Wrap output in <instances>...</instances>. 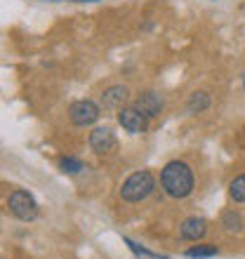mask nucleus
<instances>
[{"mask_svg":"<svg viewBox=\"0 0 245 259\" xmlns=\"http://www.w3.org/2000/svg\"><path fill=\"white\" fill-rule=\"evenodd\" d=\"M160 186L175 200H184L193 191V172L184 160H170L160 170Z\"/></svg>","mask_w":245,"mask_h":259,"instance_id":"obj_1","label":"nucleus"},{"mask_svg":"<svg viewBox=\"0 0 245 259\" xmlns=\"http://www.w3.org/2000/svg\"><path fill=\"white\" fill-rule=\"evenodd\" d=\"M156 189V177L149 170H139L132 172L120 186V198L128 203H142L153 193Z\"/></svg>","mask_w":245,"mask_h":259,"instance_id":"obj_2","label":"nucleus"},{"mask_svg":"<svg viewBox=\"0 0 245 259\" xmlns=\"http://www.w3.org/2000/svg\"><path fill=\"white\" fill-rule=\"evenodd\" d=\"M7 207H10V212H12L17 219H21V222H33V219L38 217V203H35V198L28 191H24V189H14V191L10 193Z\"/></svg>","mask_w":245,"mask_h":259,"instance_id":"obj_3","label":"nucleus"},{"mask_svg":"<svg viewBox=\"0 0 245 259\" xmlns=\"http://www.w3.org/2000/svg\"><path fill=\"white\" fill-rule=\"evenodd\" d=\"M99 116H102V109L92 99H78L68 106V118L75 127H90L99 120Z\"/></svg>","mask_w":245,"mask_h":259,"instance_id":"obj_4","label":"nucleus"},{"mask_svg":"<svg viewBox=\"0 0 245 259\" xmlns=\"http://www.w3.org/2000/svg\"><path fill=\"white\" fill-rule=\"evenodd\" d=\"M149 116H144L137 106H123L118 109V125L130 135H144L149 132Z\"/></svg>","mask_w":245,"mask_h":259,"instance_id":"obj_5","label":"nucleus"},{"mask_svg":"<svg viewBox=\"0 0 245 259\" xmlns=\"http://www.w3.org/2000/svg\"><path fill=\"white\" fill-rule=\"evenodd\" d=\"M118 146L116 135L109 127H95L90 132V149L95 151L97 156H109Z\"/></svg>","mask_w":245,"mask_h":259,"instance_id":"obj_6","label":"nucleus"},{"mask_svg":"<svg viewBox=\"0 0 245 259\" xmlns=\"http://www.w3.org/2000/svg\"><path fill=\"white\" fill-rule=\"evenodd\" d=\"M135 106L142 111L144 116L156 118V116H160V111H163V97L158 95V92H153V90H146V92H142V95L135 99Z\"/></svg>","mask_w":245,"mask_h":259,"instance_id":"obj_7","label":"nucleus"},{"mask_svg":"<svg viewBox=\"0 0 245 259\" xmlns=\"http://www.w3.org/2000/svg\"><path fill=\"white\" fill-rule=\"evenodd\" d=\"M130 99V90L125 85H111L102 92V109L111 111V109H123Z\"/></svg>","mask_w":245,"mask_h":259,"instance_id":"obj_8","label":"nucleus"},{"mask_svg":"<svg viewBox=\"0 0 245 259\" xmlns=\"http://www.w3.org/2000/svg\"><path fill=\"white\" fill-rule=\"evenodd\" d=\"M208 233V222L203 217H189L179 226V238L184 240H200Z\"/></svg>","mask_w":245,"mask_h":259,"instance_id":"obj_9","label":"nucleus"},{"mask_svg":"<svg viewBox=\"0 0 245 259\" xmlns=\"http://www.w3.org/2000/svg\"><path fill=\"white\" fill-rule=\"evenodd\" d=\"M222 226L226 233H240L243 231V219L236 210H224L222 212Z\"/></svg>","mask_w":245,"mask_h":259,"instance_id":"obj_10","label":"nucleus"},{"mask_svg":"<svg viewBox=\"0 0 245 259\" xmlns=\"http://www.w3.org/2000/svg\"><path fill=\"white\" fill-rule=\"evenodd\" d=\"M210 109V97L208 92H193L186 102V111L189 113H203V111Z\"/></svg>","mask_w":245,"mask_h":259,"instance_id":"obj_11","label":"nucleus"},{"mask_svg":"<svg viewBox=\"0 0 245 259\" xmlns=\"http://www.w3.org/2000/svg\"><path fill=\"white\" fill-rule=\"evenodd\" d=\"M184 254L191 259H205V257H217L219 250H217V245H193Z\"/></svg>","mask_w":245,"mask_h":259,"instance_id":"obj_12","label":"nucleus"},{"mask_svg":"<svg viewBox=\"0 0 245 259\" xmlns=\"http://www.w3.org/2000/svg\"><path fill=\"white\" fill-rule=\"evenodd\" d=\"M229 196H231V200H236V203H245V175H238L236 179H231Z\"/></svg>","mask_w":245,"mask_h":259,"instance_id":"obj_13","label":"nucleus"},{"mask_svg":"<svg viewBox=\"0 0 245 259\" xmlns=\"http://www.w3.org/2000/svg\"><path fill=\"white\" fill-rule=\"evenodd\" d=\"M59 170L66 172V175H78V172L85 170V165H83L80 158H73V156H64L59 160Z\"/></svg>","mask_w":245,"mask_h":259,"instance_id":"obj_14","label":"nucleus"},{"mask_svg":"<svg viewBox=\"0 0 245 259\" xmlns=\"http://www.w3.org/2000/svg\"><path fill=\"white\" fill-rule=\"evenodd\" d=\"M125 243H128V247L137 254V259H168V257H160V254H153V252H149V250H144L142 245H137L135 240H130V238H125Z\"/></svg>","mask_w":245,"mask_h":259,"instance_id":"obj_15","label":"nucleus"},{"mask_svg":"<svg viewBox=\"0 0 245 259\" xmlns=\"http://www.w3.org/2000/svg\"><path fill=\"white\" fill-rule=\"evenodd\" d=\"M71 3H99V0H71Z\"/></svg>","mask_w":245,"mask_h":259,"instance_id":"obj_16","label":"nucleus"},{"mask_svg":"<svg viewBox=\"0 0 245 259\" xmlns=\"http://www.w3.org/2000/svg\"><path fill=\"white\" fill-rule=\"evenodd\" d=\"M48 3H61V0H48Z\"/></svg>","mask_w":245,"mask_h":259,"instance_id":"obj_17","label":"nucleus"},{"mask_svg":"<svg viewBox=\"0 0 245 259\" xmlns=\"http://www.w3.org/2000/svg\"><path fill=\"white\" fill-rule=\"evenodd\" d=\"M243 88H245V75H243Z\"/></svg>","mask_w":245,"mask_h":259,"instance_id":"obj_18","label":"nucleus"}]
</instances>
